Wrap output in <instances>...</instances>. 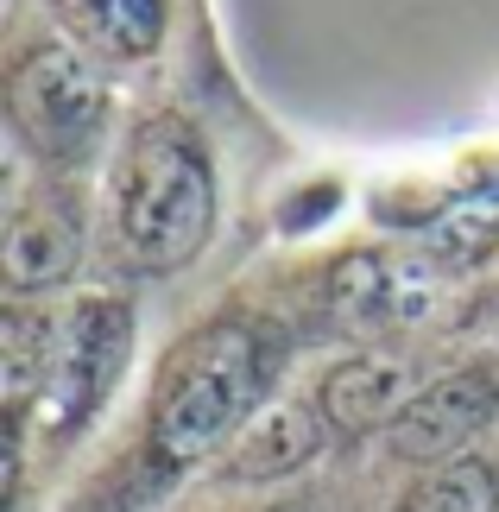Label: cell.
Segmentation results:
<instances>
[{
    "instance_id": "obj_9",
    "label": "cell",
    "mask_w": 499,
    "mask_h": 512,
    "mask_svg": "<svg viewBox=\"0 0 499 512\" xmlns=\"http://www.w3.org/2000/svg\"><path fill=\"white\" fill-rule=\"evenodd\" d=\"M57 32L108 70L152 64L171 38V0H45Z\"/></svg>"
},
{
    "instance_id": "obj_3",
    "label": "cell",
    "mask_w": 499,
    "mask_h": 512,
    "mask_svg": "<svg viewBox=\"0 0 499 512\" xmlns=\"http://www.w3.org/2000/svg\"><path fill=\"white\" fill-rule=\"evenodd\" d=\"M7 127L45 177H83L114 133L108 64L76 51L64 32L26 38L7 64Z\"/></svg>"
},
{
    "instance_id": "obj_1",
    "label": "cell",
    "mask_w": 499,
    "mask_h": 512,
    "mask_svg": "<svg viewBox=\"0 0 499 512\" xmlns=\"http://www.w3.org/2000/svg\"><path fill=\"white\" fill-rule=\"evenodd\" d=\"M285 367V342L259 317H215L177 342L146 405V449L165 475H190L222 462L241 430L266 411L272 380Z\"/></svg>"
},
{
    "instance_id": "obj_4",
    "label": "cell",
    "mask_w": 499,
    "mask_h": 512,
    "mask_svg": "<svg viewBox=\"0 0 499 512\" xmlns=\"http://www.w3.org/2000/svg\"><path fill=\"white\" fill-rule=\"evenodd\" d=\"M133 361V304L114 291H89L64 310V336H57V367L51 386L38 399L32 424L45 430V443H70L95 424V411L108 405V392L121 386Z\"/></svg>"
},
{
    "instance_id": "obj_12",
    "label": "cell",
    "mask_w": 499,
    "mask_h": 512,
    "mask_svg": "<svg viewBox=\"0 0 499 512\" xmlns=\"http://www.w3.org/2000/svg\"><path fill=\"white\" fill-rule=\"evenodd\" d=\"M266 512H310V506H266Z\"/></svg>"
},
{
    "instance_id": "obj_10",
    "label": "cell",
    "mask_w": 499,
    "mask_h": 512,
    "mask_svg": "<svg viewBox=\"0 0 499 512\" xmlns=\"http://www.w3.org/2000/svg\"><path fill=\"white\" fill-rule=\"evenodd\" d=\"M57 336H64V310H38L32 298H13L0 317V373H7V430L26 443V424L51 386L57 367Z\"/></svg>"
},
{
    "instance_id": "obj_5",
    "label": "cell",
    "mask_w": 499,
    "mask_h": 512,
    "mask_svg": "<svg viewBox=\"0 0 499 512\" xmlns=\"http://www.w3.org/2000/svg\"><path fill=\"white\" fill-rule=\"evenodd\" d=\"M89 260V203L70 177H38L13 196L7 241H0V279L7 298H45L64 291Z\"/></svg>"
},
{
    "instance_id": "obj_2",
    "label": "cell",
    "mask_w": 499,
    "mask_h": 512,
    "mask_svg": "<svg viewBox=\"0 0 499 512\" xmlns=\"http://www.w3.org/2000/svg\"><path fill=\"white\" fill-rule=\"evenodd\" d=\"M222 215L209 140L177 108L139 114L108 165V228L139 272H184L203 260Z\"/></svg>"
},
{
    "instance_id": "obj_8",
    "label": "cell",
    "mask_w": 499,
    "mask_h": 512,
    "mask_svg": "<svg viewBox=\"0 0 499 512\" xmlns=\"http://www.w3.org/2000/svg\"><path fill=\"white\" fill-rule=\"evenodd\" d=\"M411 367L398 354H379V348H361V354H342L323 380H316V405L335 437L361 443V437H386L398 424V411L411 405Z\"/></svg>"
},
{
    "instance_id": "obj_11",
    "label": "cell",
    "mask_w": 499,
    "mask_h": 512,
    "mask_svg": "<svg viewBox=\"0 0 499 512\" xmlns=\"http://www.w3.org/2000/svg\"><path fill=\"white\" fill-rule=\"evenodd\" d=\"M392 512H499V468L487 456H455L424 468Z\"/></svg>"
},
{
    "instance_id": "obj_7",
    "label": "cell",
    "mask_w": 499,
    "mask_h": 512,
    "mask_svg": "<svg viewBox=\"0 0 499 512\" xmlns=\"http://www.w3.org/2000/svg\"><path fill=\"white\" fill-rule=\"evenodd\" d=\"M329 437H335V430L323 418V405H316V392H310V399H272L241 430V443L215 462V481H222V487H272V481H291V475H304V468L323 462Z\"/></svg>"
},
{
    "instance_id": "obj_6",
    "label": "cell",
    "mask_w": 499,
    "mask_h": 512,
    "mask_svg": "<svg viewBox=\"0 0 499 512\" xmlns=\"http://www.w3.org/2000/svg\"><path fill=\"white\" fill-rule=\"evenodd\" d=\"M493 424H499V354H481V361H462L436 373L430 386H417L398 424L386 430V449L411 468H436L474 456V443Z\"/></svg>"
}]
</instances>
